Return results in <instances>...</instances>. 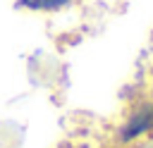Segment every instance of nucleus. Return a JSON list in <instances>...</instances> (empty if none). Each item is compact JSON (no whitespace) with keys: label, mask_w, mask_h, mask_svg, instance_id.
Segmentation results:
<instances>
[{"label":"nucleus","mask_w":153,"mask_h":148,"mask_svg":"<svg viewBox=\"0 0 153 148\" xmlns=\"http://www.w3.org/2000/svg\"><path fill=\"white\" fill-rule=\"evenodd\" d=\"M153 141V100L143 98L131 103L122 122L115 129V143L122 148H139L141 143Z\"/></svg>","instance_id":"1"},{"label":"nucleus","mask_w":153,"mask_h":148,"mask_svg":"<svg viewBox=\"0 0 153 148\" xmlns=\"http://www.w3.org/2000/svg\"><path fill=\"white\" fill-rule=\"evenodd\" d=\"M110 148H122V146H117V143H112V146H110Z\"/></svg>","instance_id":"3"},{"label":"nucleus","mask_w":153,"mask_h":148,"mask_svg":"<svg viewBox=\"0 0 153 148\" xmlns=\"http://www.w3.org/2000/svg\"><path fill=\"white\" fill-rule=\"evenodd\" d=\"M76 2L81 0H17V7L33 14H55V12H65L74 7Z\"/></svg>","instance_id":"2"}]
</instances>
